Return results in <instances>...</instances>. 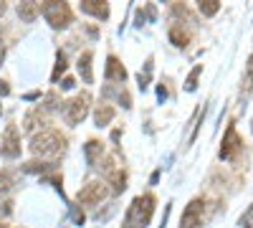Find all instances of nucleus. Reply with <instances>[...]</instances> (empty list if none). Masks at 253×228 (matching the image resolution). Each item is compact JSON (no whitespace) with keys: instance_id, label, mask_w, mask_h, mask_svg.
<instances>
[{"instance_id":"f257e3e1","label":"nucleus","mask_w":253,"mask_h":228,"mask_svg":"<svg viewBox=\"0 0 253 228\" xmlns=\"http://www.w3.org/2000/svg\"><path fill=\"white\" fill-rule=\"evenodd\" d=\"M31 152L36 157H58L66 152V137H63L58 130H41L31 137Z\"/></svg>"},{"instance_id":"f03ea898","label":"nucleus","mask_w":253,"mask_h":228,"mask_svg":"<svg viewBox=\"0 0 253 228\" xmlns=\"http://www.w3.org/2000/svg\"><path fill=\"white\" fill-rule=\"evenodd\" d=\"M152 213H155V195L152 193L134 198V203L129 205V211H126L124 228H144L147 223H150Z\"/></svg>"},{"instance_id":"7ed1b4c3","label":"nucleus","mask_w":253,"mask_h":228,"mask_svg":"<svg viewBox=\"0 0 253 228\" xmlns=\"http://www.w3.org/2000/svg\"><path fill=\"white\" fill-rule=\"evenodd\" d=\"M41 13L51 23V28H69L74 23V10L69 3H58V0H48L41 3Z\"/></svg>"},{"instance_id":"20e7f679","label":"nucleus","mask_w":253,"mask_h":228,"mask_svg":"<svg viewBox=\"0 0 253 228\" xmlns=\"http://www.w3.org/2000/svg\"><path fill=\"white\" fill-rule=\"evenodd\" d=\"M89 109H91V94L89 91L76 94L71 101H66V122L76 127V124H81L84 119H86Z\"/></svg>"},{"instance_id":"39448f33","label":"nucleus","mask_w":253,"mask_h":228,"mask_svg":"<svg viewBox=\"0 0 253 228\" xmlns=\"http://www.w3.org/2000/svg\"><path fill=\"white\" fill-rule=\"evenodd\" d=\"M241 150H243V139L236 132V124L230 122L225 135H223V142H220V160H236V155Z\"/></svg>"},{"instance_id":"423d86ee","label":"nucleus","mask_w":253,"mask_h":228,"mask_svg":"<svg viewBox=\"0 0 253 228\" xmlns=\"http://www.w3.org/2000/svg\"><path fill=\"white\" fill-rule=\"evenodd\" d=\"M107 193H109V188H107V182H101V180H91V182H86L84 188L79 190V203H84V205H96V203H101L104 198H107Z\"/></svg>"},{"instance_id":"0eeeda50","label":"nucleus","mask_w":253,"mask_h":228,"mask_svg":"<svg viewBox=\"0 0 253 228\" xmlns=\"http://www.w3.org/2000/svg\"><path fill=\"white\" fill-rule=\"evenodd\" d=\"M0 155L8 160H15L20 155V135H18L15 124H8L3 137H0Z\"/></svg>"},{"instance_id":"6e6552de","label":"nucleus","mask_w":253,"mask_h":228,"mask_svg":"<svg viewBox=\"0 0 253 228\" xmlns=\"http://www.w3.org/2000/svg\"><path fill=\"white\" fill-rule=\"evenodd\" d=\"M203 211H205V200L203 198L190 200L182 218H180V228H198L203 223Z\"/></svg>"},{"instance_id":"1a4fd4ad","label":"nucleus","mask_w":253,"mask_h":228,"mask_svg":"<svg viewBox=\"0 0 253 228\" xmlns=\"http://www.w3.org/2000/svg\"><path fill=\"white\" fill-rule=\"evenodd\" d=\"M46 112H43V107H33L26 117H23V130L26 132H31V135H36L38 132V127L41 130H46Z\"/></svg>"},{"instance_id":"9d476101","label":"nucleus","mask_w":253,"mask_h":228,"mask_svg":"<svg viewBox=\"0 0 253 228\" xmlns=\"http://www.w3.org/2000/svg\"><path fill=\"white\" fill-rule=\"evenodd\" d=\"M104 76H107V81H117V84H124L126 69L122 66V61H119L117 56H109V58H107V69H104Z\"/></svg>"},{"instance_id":"9b49d317","label":"nucleus","mask_w":253,"mask_h":228,"mask_svg":"<svg viewBox=\"0 0 253 228\" xmlns=\"http://www.w3.org/2000/svg\"><path fill=\"white\" fill-rule=\"evenodd\" d=\"M81 10L89 13V15H96L99 20H107L109 18V3H101V0H84Z\"/></svg>"},{"instance_id":"f8f14e48","label":"nucleus","mask_w":253,"mask_h":228,"mask_svg":"<svg viewBox=\"0 0 253 228\" xmlns=\"http://www.w3.org/2000/svg\"><path fill=\"white\" fill-rule=\"evenodd\" d=\"M91 61H94V53H91V51H84V53L79 56V74H81V79L86 81V84H91V81H94Z\"/></svg>"},{"instance_id":"ddd939ff","label":"nucleus","mask_w":253,"mask_h":228,"mask_svg":"<svg viewBox=\"0 0 253 228\" xmlns=\"http://www.w3.org/2000/svg\"><path fill=\"white\" fill-rule=\"evenodd\" d=\"M84 152H86V162L89 165H96L104 157V144L99 139H89L86 144H84Z\"/></svg>"},{"instance_id":"4468645a","label":"nucleus","mask_w":253,"mask_h":228,"mask_svg":"<svg viewBox=\"0 0 253 228\" xmlns=\"http://www.w3.org/2000/svg\"><path fill=\"white\" fill-rule=\"evenodd\" d=\"M114 107L112 104H99L96 112H94V122H96V127H107V124L114 119Z\"/></svg>"},{"instance_id":"2eb2a0df","label":"nucleus","mask_w":253,"mask_h":228,"mask_svg":"<svg viewBox=\"0 0 253 228\" xmlns=\"http://www.w3.org/2000/svg\"><path fill=\"white\" fill-rule=\"evenodd\" d=\"M170 41H172V46L185 48L190 44V31H185L180 23H175V26H170Z\"/></svg>"},{"instance_id":"dca6fc26","label":"nucleus","mask_w":253,"mask_h":228,"mask_svg":"<svg viewBox=\"0 0 253 228\" xmlns=\"http://www.w3.org/2000/svg\"><path fill=\"white\" fill-rule=\"evenodd\" d=\"M18 15L23 23H33V20L41 15V5L38 3H20L18 5Z\"/></svg>"},{"instance_id":"f3484780","label":"nucleus","mask_w":253,"mask_h":228,"mask_svg":"<svg viewBox=\"0 0 253 228\" xmlns=\"http://www.w3.org/2000/svg\"><path fill=\"white\" fill-rule=\"evenodd\" d=\"M198 10H200L205 18H210V15H215V13L220 10V3H218V0H200Z\"/></svg>"},{"instance_id":"a211bd4d","label":"nucleus","mask_w":253,"mask_h":228,"mask_svg":"<svg viewBox=\"0 0 253 228\" xmlns=\"http://www.w3.org/2000/svg\"><path fill=\"white\" fill-rule=\"evenodd\" d=\"M23 170H26V173H48V170H53V165H51V162H38V160H33V162H26V165H23Z\"/></svg>"},{"instance_id":"6ab92c4d","label":"nucleus","mask_w":253,"mask_h":228,"mask_svg":"<svg viewBox=\"0 0 253 228\" xmlns=\"http://www.w3.org/2000/svg\"><path fill=\"white\" fill-rule=\"evenodd\" d=\"M66 66H69V64H66V53L58 51V53H56V69H53L51 79H53V81H58V79H61V74L66 71Z\"/></svg>"},{"instance_id":"aec40b11","label":"nucleus","mask_w":253,"mask_h":228,"mask_svg":"<svg viewBox=\"0 0 253 228\" xmlns=\"http://www.w3.org/2000/svg\"><path fill=\"white\" fill-rule=\"evenodd\" d=\"M200 74H203V66H195L193 71L187 74V81H185V89H187V91H195V89H198V79H200Z\"/></svg>"},{"instance_id":"412c9836","label":"nucleus","mask_w":253,"mask_h":228,"mask_svg":"<svg viewBox=\"0 0 253 228\" xmlns=\"http://www.w3.org/2000/svg\"><path fill=\"white\" fill-rule=\"evenodd\" d=\"M13 175L10 173H0V190H10L13 188Z\"/></svg>"},{"instance_id":"4be33fe9","label":"nucleus","mask_w":253,"mask_h":228,"mask_svg":"<svg viewBox=\"0 0 253 228\" xmlns=\"http://www.w3.org/2000/svg\"><path fill=\"white\" fill-rule=\"evenodd\" d=\"M56 107H58V94H56V91H51V94L46 96V104H43V112H46V109H56Z\"/></svg>"},{"instance_id":"5701e85b","label":"nucleus","mask_w":253,"mask_h":228,"mask_svg":"<svg viewBox=\"0 0 253 228\" xmlns=\"http://www.w3.org/2000/svg\"><path fill=\"white\" fill-rule=\"evenodd\" d=\"M74 84H76V81H74L71 76H66V79H63V81H61V87H63V89H71Z\"/></svg>"},{"instance_id":"b1692460","label":"nucleus","mask_w":253,"mask_h":228,"mask_svg":"<svg viewBox=\"0 0 253 228\" xmlns=\"http://www.w3.org/2000/svg\"><path fill=\"white\" fill-rule=\"evenodd\" d=\"M147 15H155V8H152V5H147ZM137 20H139V26H142V20H144V15H142V10H139V15H137Z\"/></svg>"},{"instance_id":"393cba45","label":"nucleus","mask_w":253,"mask_h":228,"mask_svg":"<svg viewBox=\"0 0 253 228\" xmlns=\"http://www.w3.org/2000/svg\"><path fill=\"white\" fill-rule=\"evenodd\" d=\"M246 71H248V79L253 81V56L248 58V66H246Z\"/></svg>"},{"instance_id":"a878e982","label":"nucleus","mask_w":253,"mask_h":228,"mask_svg":"<svg viewBox=\"0 0 253 228\" xmlns=\"http://www.w3.org/2000/svg\"><path fill=\"white\" fill-rule=\"evenodd\" d=\"M10 89H8V84H5V81H0V96H5Z\"/></svg>"},{"instance_id":"bb28decb","label":"nucleus","mask_w":253,"mask_h":228,"mask_svg":"<svg viewBox=\"0 0 253 228\" xmlns=\"http://www.w3.org/2000/svg\"><path fill=\"white\" fill-rule=\"evenodd\" d=\"M5 10H8V5H5V3H3V0H0V15H3V13H5Z\"/></svg>"},{"instance_id":"cd10ccee","label":"nucleus","mask_w":253,"mask_h":228,"mask_svg":"<svg viewBox=\"0 0 253 228\" xmlns=\"http://www.w3.org/2000/svg\"><path fill=\"white\" fill-rule=\"evenodd\" d=\"M0 114H3V104H0Z\"/></svg>"},{"instance_id":"c85d7f7f","label":"nucleus","mask_w":253,"mask_h":228,"mask_svg":"<svg viewBox=\"0 0 253 228\" xmlns=\"http://www.w3.org/2000/svg\"><path fill=\"white\" fill-rule=\"evenodd\" d=\"M0 228H5V226H3V221H0Z\"/></svg>"}]
</instances>
